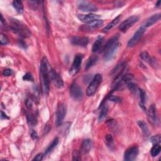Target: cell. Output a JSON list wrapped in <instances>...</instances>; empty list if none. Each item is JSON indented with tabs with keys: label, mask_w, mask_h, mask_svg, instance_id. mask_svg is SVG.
<instances>
[{
	"label": "cell",
	"mask_w": 161,
	"mask_h": 161,
	"mask_svg": "<svg viewBox=\"0 0 161 161\" xmlns=\"http://www.w3.org/2000/svg\"><path fill=\"white\" fill-rule=\"evenodd\" d=\"M49 64L46 57H44L42 61L40 68V79L41 87L44 94H49L50 90V77H49Z\"/></svg>",
	"instance_id": "6da1fadb"
},
{
	"label": "cell",
	"mask_w": 161,
	"mask_h": 161,
	"mask_svg": "<svg viewBox=\"0 0 161 161\" xmlns=\"http://www.w3.org/2000/svg\"><path fill=\"white\" fill-rule=\"evenodd\" d=\"M119 35H116L113 37L112 38L107 42L102 49L103 51L104 52V59L106 61L112 60L114 59L115 54L118 49L120 43L118 42Z\"/></svg>",
	"instance_id": "7a4b0ae2"
},
{
	"label": "cell",
	"mask_w": 161,
	"mask_h": 161,
	"mask_svg": "<svg viewBox=\"0 0 161 161\" xmlns=\"http://www.w3.org/2000/svg\"><path fill=\"white\" fill-rule=\"evenodd\" d=\"M10 29L24 38H27L31 36V32L30 30L28 29L26 25L20 21L18 20L12 19V25L10 26Z\"/></svg>",
	"instance_id": "3957f363"
},
{
	"label": "cell",
	"mask_w": 161,
	"mask_h": 161,
	"mask_svg": "<svg viewBox=\"0 0 161 161\" xmlns=\"http://www.w3.org/2000/svg\"><path fill=\"white\" fill-rule=\"evenodd\" d=\"M103 77L101 74H97L94 76L92 82L88 86L86 90V94L88 96H91L94 94L102 82Z\"/></svg>",
	"instance_id": "277c9868"
},
{
	"label": "cell",
	"mask_w": 161,
	"mask_h": 161,
	"mask_svg": "<svg viewBox=\"0 0 161 161\" xmlns=\"http://www.w3.org/2000/svg\"><path fill=\"white\" fill-rule=\"evenodd\" d=\"M146 31V28H144L143 26H140L139 29H138L136 32L134 34V36L132 37V38L129 40V42L127 43V46L129 47H133L137 44L139 42L141 38L142 37L144 33Z\"/></svg>",
	"instance_id": "5b68a950"
},
{
	"label": "cell",
	"mask_w": 161,
	"mask_h": 161,
	"mask_svg": "<svg viewBox=\"0 0 161 161\" xmlns=\"http://www.w3.org/2000/svg\"><path fill=\"white\" fill-rule=\"evenodd\" d=\"M139 20V17L137 16H132L126 19L124 21L122 22L119 26V30L122 32H126L131 26L134 25L136 22Z\"/></svg>",
	"instance_id": "8992f818"
},
{
	"label": "cell",
	"mask_w": 161,
	"mask_h": 161,
	"mask_svg": "<svg viewBox=\"0 0 161 161\" xmlns=\"http://www.w3.org/2000/svg\"><path fill=\"white\" fill-rule=\"evenodd\" d=\"M70 95L75 100L80 101L83 97L82 88L76 82L73 83L70 88Z\"/></svg>",
	"instance_id": "52a82bcc"
},
{
	"label": "cell",
	"mask_w": 161,
	"mask_h": 161,
	"mask_svg": "<svg viewBox=\"0 0 161 161\" xmlns=\"http://www.w3.org/2000/svg\"><path fill=\"white\" fill-rule=\"evenodd\" d=\"M50 80H51L55 87L58 88H62L64 86V82L60 76L52 69L50 68L49 70Z\"/></svg>",
	"instance_id": "ba28073f"
},
{
	"label": "cell",
	"mask_w": 161,
	"mask_h": 161,
	"mask_svg": "<svg viewBox=\"0 0 161 161\" xmlns=\"http://www.w3.org/2000/svg\"><path fill=\"white\" fill-rule=\"evenodd\" d=\"M67 108L66 106L63 103H60L58 105L57 113H56V125L59 126L62 123V121L66 115Z\"/></svg>",
	"instance_id": "9c48e42d"
},
{
	"label": "cell",
	"mask_w": 161,
	"mask_h": 161,
	"mask_svg": "<svg viewBox=\"0 0 161 161\" xmlns=\"http://www.w3.org/2000/svg\"><path fill=\"white\" fill-rule=\"evenodd\" d=\"M82 56L81 55H76L74 60L73 64H72L71 68L69 69V74L71 76H74L78 73L81 65L82 63Z\"/></svg>",
	"instance_id": "30bf717a"
},
{
	"label": "cell",
	"mask_w": 161,
	"mask_h": 161,
	"mask_svg": "<svg viewBox=\"0 0 161 161\" xmlns=\"http://www.w3.org/2000/svg\"><path fill=\"white\" fill-rule=\"evenodd\" d=\"M147 114H148V118H149V121L155 126L158 125L159 118H158L157 114V110L154 104L151 105V107H149L147 111Z\"/></svg>",
	"instance_id": "8fae6325"
},
{
	"label": "cell",
	"mask_w": 161,
	"mask_h": 161,
	"mask_svg": "<svg viewBox=\"0 0 161 161\" xmlns=\"http://www.w3.org/2000/svg\"><path fill=\"white\" fill-rule=\"evenodd\" d=\"M138 154V148L137 146L131 147L126 149L124 154V159L126 161H132L136 159Z\"/></svg>",
	"instance_id": "7c38bea8"
},
{
	"label": "cell",
	"mask_w": 161,
	"mask_h": 161,
	"mask_svg": "<svg viewBox=\"0 0 161 161\" xmlns=\"http://www.w3.org/2000/svg\"><path fill=\"white\" fill-rule=\"evenodd\" d=\"M78 8L85 12H93L97 11V7L95 5L88 1H80L78 4Z\"/></svg>",
	"instance_id": "4fadbf2b"
},
{
	"label": "cell",
	"mask_w": 161,
	"mask_h": 161,
	"mask_svg": "<svg viewBox=\"0 0 161 161\" xmlns=\"http://www.w3.org/2000/svg\"><path fill=\"white\" fill-rule=\"evenodd\" d=\"M77 18L81 21L89 24L94 20L99 19V18H100V16L98 15L90 13L87 15H77Z\"/></svg>",
	"instance_id": "5bb4252c"
},
{
	"label": "cell",
	"mask_w": 161,
	"mask_h": 161,
	"mask_svg": "<svg viewBox=\"0 0 161 161\" xmlns=\"http://www.w3.org/2000/svg\"><path fill=\"white\" fill-rule=\"evenodd\" d=\"M140 57L144 61L148 62L149 64H151L152 67L154 68H157V66L158 65V63L157 62V60H155L154 58L151 57L147 52H142L140 54Z\"/></svg>",
	"instance_id": "9a60e30c"
},
{
	"label": "cell",
	"mask_w": 161,
	"mask_h": 161,
	"mask_svg": "<svg viewBox=\"0 0 161 161\" xmlns=\"http://www.w3.org/2000/svg\"><path fill=\"white\" fill-rule=\"evenodd\" d=\"M71 42L76 46L86 47L89 43V39L87 37H74L71 39Z\"/></svg>",
	"instance_id": "2e32d148"
},
{
	"label": "cell",
	"mask_w": 161,
	"mask_h": 161,
	"mask_svg": "<svg viewBox=\"0 0 161 161\" xmlns=\"http://www.w3.org/2000/svg\"><path fill=\"white\" fill-rule=\"evenodd\" d=\"M93 146L92 141L90 139H85L82 141L81 144V152L83 154H86L90 152Z\"/></svg>",
	"instance_id": "e0dca14e"
},
{
	"label": "cell",
	"mask_w": 161,
	"mask_h": 161,
	"mask_svg": "<svg viewBox=\"0 0 161 161\" xmlns=\"http://www.w3.org/2000/svg\"><path fill=\"white\" fill-rule=\"evenodd\" d=\"M160 14L159 13L155 14L152 16H151L150 18H149L145 22H144V24L142 25V26L146 29V28L151 26L154 24H155L157 21H158L160 20Z\"/></svg>",
	"instance_id": "ac0fdd59"
},
{
	"label": "cell",
	"mask_w": 161,
	"mask_h": 161,
	"mask_svg": "<svg viewBox=\"0 0 161 161\" xmlns=\"http://www.w3.org/2000/svg\"><path fill=\"white\" fill-rule=\"evenodd\" d=\"M120 18H121V15H118L117 17H116L112 21L110 22V23L103 29V32H108L111 29H112L116 25L118 24V23L120 20Z\"/></svg>",
	"instance_id": "d6986e66"
},
{
	"label": "cell",
	"mask_w": 161,
	"mask_h": 161,
	"mask_svg": "<svg viewBox=\"0 0 161 161\" xmlns=\"http://www.w3.org/2000/svg\"><path fill=\"white\" fill-rule=\"evenodd\" d=\"M103 40H104V38L101 36H99L98 38L95 41V42L94 43L93 46V49H92V51L93 52H98L99 49H101V46H102V44H103Z\"/></svg>",
	"instance_id": "ffe728a7"
},
{
	"label": "cell",
	"mask_w": 161,
	"mask_h": 161,
	"mask_svg": "<svg viewBox=\"0 0 161 161\" xmlns=\"http://www.w3.org/2000/svg\"><path fill=\"white\" fill-rule=\"evenodd\" d=\"M138 125L140 128V129L142 130L143 134L146 136H149L150 134L149 129L146 122L143 120H140L138 121Z\"/></svg>",
	"instance_id": "44dd1931"
},
{
	"label": "cell",
	"mask_w": 161,
	"mask_h": 161,
	"mask_svg": "<svg viewBox=\"0 0 161 161\" xmlns=\"http://www.w3.org/2000/svg\"><path fill=\"white\" fill-rule=\"evenodd\" d=\"M98 60V56H96V55H93V56L90 57L87 61L85 69L87 70L90 68H91V67H93V66L97 62Z\"/></svg>",
	"instance_id": "7402d4cb"
},
{
	"label": "cell",
	"mask_w": 161,
	"mask_h": 161,
	"mask_svg": "<svg viewBox=\"0 0 161 161\" xmlns=\"http://www.w3.org/2000/svg\"><path fill=\"white\" fill-rule=\"evenodd\" d=\"M103 24V21L100 19H96L92 21H91L90 23L87 24V27L89 29H96V28H98L100 26H101Z\"/></svg>",
	"instance_id": "603a6c76"
},
{
	"label": "cell",
	"mask_w": 161,
	"mask_h": 161,
	"mask_svg": "<svg viewBox=\"0 0 161 161\" xmlns=\"http://www.w3.org/2000/svg\"><path fill=\"white\" fill-rule=\"evenodd\" d=\"M139 91V97H140V107L143 110H146V107H145V104H146V93L142 89H139L138 90Z\"/></svg>",
	"instance_id": "cb8c5ba5"
},
{
	"label": "cell",
	"mask_w": 161,
	"mask_h": 161,
	"mask_svg": "<svg viewBox=\"0 0 161 161\" xmlns=\"http://www.w3.org/2000/svg\"><path fill=\"white\" fill-rule=\"evenodd\" d=\"M13 7L15 9V10L18 13L21 14L24 12V6L22 2L21 1H17V0H15V1H13Z\"/></svg>",
	"instance_id": "d4e9b609"
},
{
	"label": "cell",
	"mask_w": 161,
	"mask_h": 161,
	"mask_svg": "<svg viewBox=\"0 0 161 161\" xmlns=\"http://www.w3.org/2000/svg\"><path fill=\"white\" fill-rule=\"evenodd\" d=\"M59 140L58 137H56V138H54V140L52 142V143L51 144H50L49 146L46 149V151L45 152L46 155H47L51 152H52V151L55 148V147L57 146V144L59 143Z\"/></svg>",
	"instance_id": "484cf974"
},
{
	"label": "cell",
	"mask_w": 161,
	"mask_h": 161,
	"mask_svg": "<svg viewBox=\"0 0 161 161\" xmlns=\"http://www.w3.org/2000/svg\"><path fill=\"white\" fill-rule=\"evenodd\" d=\"M26 118H27L28 124H29L30 126H34L37 123V117L34 114H32V113L28 114L26 116Z\"/></svg>",
	"instance_id": "4316f807"
},
{
	"label": "cell",
	"mask_w": 161,
	"mask_h": 161,
	"mask_svg": "<svg viewBox=\"0 0 161 161\" xmlns=\"http://www.w3.org/2000/svg\"><path fill=\"white\" fill-rule=\"evenodd\" d=\"M108 108L107 106L105 105V106L102 108L100 113H99V115L98 120L99 122H101L104 120V119L106 118L107 116L108 115Z\"/></svg>",
	"instance_id": "83f0119b"
},
{
	"label": "cell",
	"mask_w": 161,
	"mask_h": 161,
	"mask_svg": "<svg viewBox=\"0 0 161 161\" xmlns=\"http://www.w3.org/2000/svg\"><path fill=\"white\" fill-rule=\"evenodd\" d=\"M105 143H106L108 147L110 149H113L114 148V142H113V138L112 135L108 134L105 137Z\"/></svg>",
	"instance_id": "f1b7e54d"
},
{
	"label": "cell",
	"mask_w": 161,
	"mask_h": 161,
	"mask_svg": "<svg viewBox=\"0 0 161 161\" xmlns=\"http://www.w3.org/2000/svg\"><path fill=\"white\" fill-rule=\"evenodd\" d=\"M160 150L161 147L159 144H155L151 150V154L152 155V157H155L157 156L160 152Z\"/></svg>",
	"instance_id": "f546056e"
},
{
	"label": "cell",
	"mask_w": 161,
	"mask_h": 161,
	"mask_svg": "<svg viewBox=\"0 0 161 161\" xmlns=\"http://www.w3.org/2000/svg\"><path fill=\"white\" fill-rule=\"evenodd\" d=\"M127 85V87L129 89L130 91L132 93H135L137 91V85L135 84V83L134 82H129L128 84L126 85Z\"/></svg>",
	"instance_id": "4dcf8cb0"
},
{
	"label": "cell",
	"mask_w": 161,
	"mask_h": 161,
	"mask_svg": "<svg viewBox=\"0 0 161 161\" xmlns=\"http://www.w3.org/2000/svg\"><path fill=\"white\" fill-rule=\"evenodd\" d=\"M151 141L154 144H159L161 142V137L160 135H154L151 138Z\"/></svg>",
	"instance_id": "1f68e13d"
},
{
	"label": "cell",
	"mask_w": 161,
	"mask_h": 161,
	"mask_svg": "<svg viewBox=\"0 0 161 161\" xmlns=\"http://www.w3.org/2000/svg\"><path fill=\"white\" fill-rule=\"evenodd\" d=\"M108 99H109L110 101H112V102H114V103H120L121 101V99L118 97V96H114V95H110L108 96Z\"/></svg>",
	"instance_id": "d6a6232c"
},
{
	"label": "cell",
	"mask_w": 161,
	"mask_h": 161,
	"mask_svg": "<svg viewBox=\"0 0 161 161\" xmlns=\"http://www.w3.org/2000/svg\"><path fill=\"white\" fill-rule=\"evenodd\" d=\"M0 43H1V45L2 46L7 45L8 43V39L7 37L3 34H1V35H0Z\"/></svg>",
	"instance_id": "836d02e7"
},
{
	"label": "cell",
	"mask_w": 161,
	"mask_h": 161,
	"mask_svg": "<svg viewBox=\"0 0 161 161\" xmlns=\"http://www.w3.org/2000/svg\"><path fill=\"white\" fill-rule=\"evenodd\" d=\"M73 160H81V152L78 151H74L73 153Z\"/></svg>",
	"instance_id": "e575fe53"
},
{
	"label": "cell",
	"mask_w": 161,
	"mask_h": 161,
	"mask_svg": "<svg viewBox=\"0 0 161 161\" xmlns=\"http://www.w3.org/2000/svg\"><path fill=\"white\" fill-rule=\"evenodd\" d=\"M23 79L24 81H34V78H33L32 74L30 73H29L25 74L24 76Z\"/></svg>",
	"instance_id": "d590c367"
},
{
	"label": "cell",
	"mask_w": 161,
	"mask_h": 161,
	"mask_svg": "<svg viewBox=\"0 0 161 161\" xmlns=\"http://www.w3.org/2000/svg\"><path fill=\"white\" fill-rule=\"evenodd\" d=\"M13 74V71L10 69H7L3 71V75L4 76H10Z\"/></svg>",
	"instance_id": "8d00e7d4"
},
{
	"label": "cell",
	"mask_w": 161,
	"mask_h": 161,
	"mask_svg": "<svg viewBox=\"0 0 161 161\" xmlns=\"http://www.w3.org/2000/svg\"><path fill=\"white\" fill-rule=\"evenodd\" d=\"M43 157V154L40 153L38 154L36 156L32 159V160H36V161H41Z\"/></svg>",
	"instance_id": "74e56055"
},
{
	"label": "cell",
	"mask_w": 161,
	"mask_h": 161,
	"mask_svg": "<svg viewBox=\"0 0 161 161\" xmlns=\"http://www.w3.org/2000/svg\"><path fill=\"white\" fill-rule=\"evenodd\" d=\"M107 124L108 125L109 127L111 128V129H113V128H116V124L115 121L113 120H108V121L107 122Z\"/></svg>",
	"instance_id": "f35d334b"
},
{
	"label": "cell",
	"mask_w": 161,
	"mask_h": 161,
	"mask_svg": "<svg viewBox=\"0 0 161 161\" xmlns=\"http://www.w3.org/2000/svg\"><path fill=\"white\" fill-rule=\"evenodd\" d=\"M32 104H33V103H32V101L31 100V99H27L26 101V107L29 108H30L32 107Z\"/></svg>",
	"instance_id": "ab89813d"
},
{
	"label": "cell",
	"mask_w": 161,
	"mask_h": 161,
	"mask_svg": "<svg viewBox=\"0 0 161 161\" xmlns=\"http://www.w3.org/2000/svg\"><path fill=\"white\" fill-rule=\"evenodd\" d=\"M31 136H32L33 139H34V140H36L38 138L37 133L35 130H33V132H32V134H31Z\"/></svg>",
	"instance_id": "60d3db41"
},
{
	"label": "cell",
	"mask_w": 161,
	"mask_h": 161,
	"mask_svg": "<svg viewBox=\"0 0 161 161\" xmlns=\"http://www.w3.org/2000/svg\"><path fill=\"white\" fill-rule=\"evenodd\" d=\"M1 119H9L8 116L7 115V114H6V113H4V112H3V111H1Z\"/></svg>",
	"instance_id": "b9f144b4"
},
{
	"label": "cell",
	"mask_w": 161,
	"mask_h": 161,
	"mask_svg": "<svg viewBox=\"0 0 161 161\" xmlns=\"http://www.w3.org/2000/svg\"><path fill=\"white\" fill-rule=\"evenodd\" d=\"M20 45L21 47H22L23 48H26V43L23 41V40H20Z\"/></svg>",
	"instance_id": "7bdbcfd3"
},
{
	"label": "cell",
	"mask_w": 161,
	"mask_h": 161,
	"mask_svg": "<svg viewBox=\"0 0 161 161\" xmlns=\"http://www.w3.org/2000/svg\"><path fill=\"white\" fill-rule=\"evenodd\" d=\"M160 3H161V1H158L157 2V3L155 4V7H160Z\"/></svg>",
	"instance_id": "ee69618b"
}]
</instances>
